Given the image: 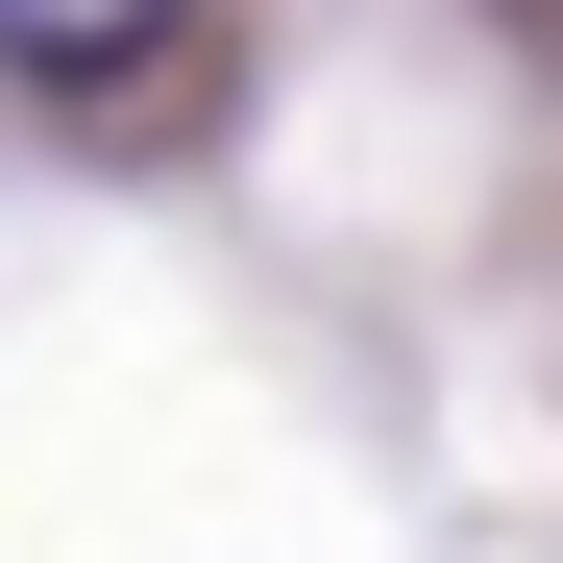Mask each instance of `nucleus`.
I'll return each mask as SVG.
<instances>
[{
    "label": "nucleus",
    "mask_w": 563,
    "mask_h": 563,
    "mask_svg": "<svg viewBox=\"0 0 563 563\" xmlns=\"http://www.w3.org/2000/svg\"><path fill=\"white\" fill-rule=\"evenodd\" d=\"M172 25H197V0H0V74H25V99H123Z\"/></svg>",
    "instance_id": "obj_1"
}]
</instances>
